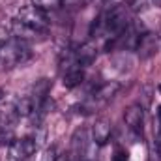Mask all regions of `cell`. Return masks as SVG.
Wrapping results in <instances>:
<instances>
[{"instance_id": "obj_14", "label": "cell", "mask_w": 161, "mask_h": 161, "mask_svg": "<svg viewBox=\"0 0 161 161\" xmlns=\"http://www.w3.org/2000/svg\"><path fill=\"white\" fill-rule=\"evenodd\" d=\"M113 161H127V152L122 150V148H116V152L113 156Z\"/></svg>"}, {"instance_id": "obj_5", "label": "cell", "mask_w": 161, "mask_h": 161, "mask_svg": "<svg viewBox=\"0 0 161 161\" xmlns=\"http://www.w3.org/2000/svg\"><path fill=\"white\" fill-rule=\"evenodd\" d=\"M120 90V84L111 80V82H105L101 86H97L92 94H90V99H88V109L94 111L97 107H103L105 103H109Z\"/></svg>"}, {"instance_id": "obj_10", "label": "cell", "mask_w": 161, "mask_h": 161, "mask_svg": "<svg viewBox=\"0 0 161 161\" xmlns=\"http://www.w3.org/2000/svg\"><path fill=\"white\" fill-rule=\"evenodd\" d=\"M11 32H13V38H17V40H23V41L36 40V38L41 34V32H38V30H34V28L26 26L25 23H21L19 19H15V21L11 23Z\"/></svg>"}, {"instance_id": "obj_3", "label": "cell", "mask_w": 161, "mask_h": 161, "mask_svg": "<svg viewBox=\"0 0 161 161\" xmlns=\"http://www.w3.org/2000/svg\"><path fill=\"white\" fill-rule=\"evenodd\" d=\"M38 150V142L32 137H25V139H15L9 142L8 148V161H26L30 159V156Z\"/></svg>"}, {"instance_id": "obj_8", "label": "cell", "mask_w": 161, "mask_h": 161, "mask_svg": "<svg viewBox=\"0 0 161 161\" xmlns=\"http://www.w3.org/2000/svg\"><path fill=\"white\" fill-rule=\"evenodd\" d=\"M97 56V49L94 43H82L77 51H73V62L77 68H86L90 66Z\"/></svg>"}, {"instance_id": "obj_18", "label": "cell", "mask_w": 161, "mask_h": 161, "mask_svg": "<svg viewBox=\"0 0 161 161\" xmlns=\"http://www.w3.org/2000/svg\"><path fill=\"white\" fill-rule=\"evenodd\" d=\"M26 161H32V159H26Z\"/></svg>"}, {"instance_id": "obj_6", "label": "cell", "mask_w": 161, "mask_h": 161, "mask_svg": "<svg viewBox=\"0 0 161 161\" xmlns=\"http://www.w3.org/2000/svg\"><path fill=\"white\" fill-rule=\"evenodd\" d=\"M124 122L133 133H142V125H144V109H142V105H139V103L129 105L125 109V113H124Z\"/></svg>"}, {"instance_id": "obj_4", "label": "cell", "mask_w": 161, "mask_h": 161, "mask_svg": "<svg viewBox=\"0 0 161 161\" xmlns=\"http://www.w3.org/2000/svg\"><path fill=\"white\" fill-rule=\"evenodd\" d=\"M17 19H19L21 23H25L26 26H30V28L41 32V34L49 28V19H47V15H45L41 9H38L36 6H26V8H23V9L17 13Z\"/></svg>"}, {"instance_id": "obj_17", "label": "cell", "mask_w": 161, "mask_h": 161, "mask_svg": "<svg viewBox=\"0 0 161 161\" xmlns=\"http://www.w3.org/2000/svg\"><path fill=\"white\" fill-rule=\"evenodd\" d=\"M158 90H159V94H161V84H159V86H158Z\"/></svg>"}, {"instance_id": "obj_9", "label": "cell", "mask_w": 161, "mask_h": 161, "mask_svg": "<svg viewBox=\"0 0 161 161\" xmlns=\"http://www.w3.org/2000/svg\"><path fill=\"white\" fill-rule=\"evenodd\" d=\"M135 49L139 51V56H141V58H150V56H154L156 51H158V38H156V34H152V32H142V34L139 36V41H137V47H135Z\"/></svg>"}, {"instance_id": "obj_1", "label": "cell", "mask_w": 161, "mask_h": 161, "mask_svg": "<svg viewBox=\"0 0 161 161\" xmlns=\"http://www.w3.org/2000/svg\"><path fill=\"white\" fill-rule=\"evenodd\" d=\"M28 58H30V49H28L26 41H23V40L11 38L9 41H6L0 47V64L6 69H11V68L21 66Z\"/></svg>"}, {"instance_id": "obj_11", "label": "cell", "mask_w": 161, "mask_h": 161, "mask_svg": "<svg viewBox=\"0 0 161 161\" xmlns=\"http://www.w3.org/2000/svg\"><path fill=\"white\" fill-rule=\"evenodd\" d=\"M82 80H84V71H82V68H77V66L68 68V71H66V75H64V86H66V88H75V86H79Z\"/></svg>"}, {"instance_id": "obj_16", "label": "cell", "mask_w": 161, "mask_h": 161, "mask_svg": "<svg viewBox=\"0 0 161 161\" xmlns=\"http://www.w3.org/2000/svg\"><path fill=\"white\" fill-rule=\"evenodd\" d=\"M2 97H4V90L0 88V101H2Z\"/></svg>"}, {"instance_id": "obj_2", "label": "cell", "mask_w": 161, "mask_h": 161, "mask_svg": "<svg viewBox=\"0 0 161 161\" xmlns=\"http://www.w3.org/2000/svg\"><path fill=\"white\" fill-rule=\"evenodd\" d=\"M129 26H131V15L127 6H114L103 21V28L111 36H118Z\"/></svg>"}, {"instance_id": "obj_12", "label": "cell", "mask_w": 161, "mask_h": 161, "mask_svg": "<svg viewBox=\"0 0 161 161\" xmlns=\"http://www.w3.org/2000/svg\"><path fill=\"white\" fill-rule=\"evenodd\" d=\"M127 8L133 13H144L152 8V0H127Z\"/></svg>"}, {"instance_id": "obj_15", "label": "cell", "mask_w": 161, "mask_h": 161, "mask_svg": "<svg viewBox=\"0 0 161 161\" xmlns=\"http://www.w3.org/2000/svg\"><path fill=\"white\" fill-rule=\"evenodd\" d=\"M158 125H159V135H161V105L158 107Z\"/></svg>"}, {"instance_id": "obj_13", "label": "cell", "mask_w": 161, "mask_h": 161, "mask_svg": "<svg viewBox=\"0 0 161 161\" xmlns=\"http://www.w3.org/2000/svg\"><path fill=\"white\" fill-rule=\"evenodd\" d=\"M32 2V6H36L38 9L41 11H53V9H58L60 6H62V0H30Z\"/></svg>"}, {"instance_id": "obj_7", "label": "cell", "mask_w": 161, "mask_h": 161, "mask_svg": "<svg viewBox=\"0 0 161 161\" xmlns=\"http://www.w3.org/2000/svg\"><path fill=\"white\" fill-rule=\"evenodd\" d=\"M113 133V124L107 118H97L96 124L92 125V142L96 146H105L111 139Z\"/></svg>"}]
</instances>
